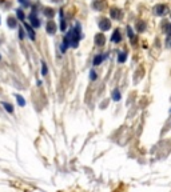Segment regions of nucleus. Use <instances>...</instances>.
I'll return each instance as SVG.
<instances>
[{
  "instance_id": "f257e3e1",
  "label": "nucleus",
  "mask_w": 171,
  "mask_h": 192,
  "mask_svg": "<svg viewBox=\"0 0 171 192\" xmlns=\"http://www.w3.org/2000/svg\"><path fill=\"white\" fill-rule=\"evenodd\" d=\"M79 40H80V31H79V27L76 28H72L68 33L66 35L63 40V44H61V52L67 49V48L71 45V47H77L79 44Z\"/></svg>"
},
{
  "instance_id": "f03ea898",
  "label": "nucleus",
  "mask_w": 171,
  "mask_h": 192,
  "mask_svg": "<svg viewBox=\"0 0 171 192\" xmlns=\"http://www.w3.org/2000/svg\"><path fill=\"white\" fill-rule=\"evenodd\" d=\"M99 28L102 29V31H107V29L111 28V21L108 20V19H102L100 21H99Z\"/></svg>"
},
{
  "instance_id": "7ed1b4c3",
  "label": "nucleus",
  "mask_w": 171,
  "mask_h": 192,
  "mask_svg": "<svg viewBox=\"0 0 171 192\" xmlns=\"http://www.w3.org/2000/svg\"><path fill=\"white\" fill-rule=\"evenodd\" d=\"M154 9H155V13H156V15H159V16L164 15V13L167 12V7H166V5H163V4H158Z\"/></svg>"
},
{
  "instance_id": "20e7f679",
  "label": "nucleus",
  "mask_w": 171,
  "mask_h": 192,
  "mask_svg": "<svg viewBox=\"0 0 171 192\" xmlns=\"http://www.w3.org/2000/svg\"><path fill=\"white\" fill-rule=\"evenodd\" d=\"M95 43L99 45V47H102V45H104V43H106V37H104L103 33H98L95 36Z\"/></svg>"
},
{
  "instance_id": "39448f33",
  "label": "nucleus",
  "mask_w": 171,
  "mask_h": 192,
  "mask_svg": "<svg viewBox=\"0 0 171 192\" xmlns=\"http://www.w3.org/2000/svg\"><path fill=\"white\" fill-rule=\"evenodd\" d=\"M29 20H31V24H32L34 27H39V25H40V21H39V19L36 17L35 12H32L31 15H29Z\"/></svg>"
},
{
  "instance_id": "423d86ee",
  "label": "nucleus",
  "mask_w": 171,
  "mask_h": 192,
  "mask_svg": "<svg viewBox=\"0 0 171 192\" xmlns=\"http://www.w3.org/2000/svg\"><path fill=\"white\" fill-rule=\"evenodd\" d=\"M55 31H56L55 23H53V21H48V23H47V32L52 35V33H55Z\"/></svg>"
},
{
  "instance_id": "0eeeda50",
  "label": "nucleus",
  "mask_w": 171,
  "mask_h": 192,
  "mask_svg": "<svg viewBox=\"0 0 171 192\" xmlns=\"http://www.w3.org/2000/svg\"><path fill=\"white\" fill-rule=\"evenodd\" d=\"M110 12H111V16H112L114 19H120V17H122V11H120V9L112 8V9L110 11Z\"/></svg>"
},
{
  "instance_id": "6e6552de",
  "label": "nucleus",
  "mask_w": 171,
  "mask_h": 192,
  "mask_svg": "<svg viewBox=\"0 0 171 192\" xmlns=\"http://www.w3.org/2000/svg\"><path fill=\"white\" fill-rule=\"evenodd\" d=\"M120 39H122V36H120V32H119V29H115V32L112 33V37H111V40L114 43H118V41H120Z\"/></svg>"
},
{
  "instance_id": "1a4fd4ad",
  "label": "nucleus",
  "mask_w": 171,
  "mask_h": 192,
  "mask_svg": "<svg viewBox=\"0 0 171 192\" xmlns=\"http://www.w3.org/2000/svg\"><path fill=\"white\" fill-rule=\"evenodd\" d=\"M106 57H107L106 53H104V55H98V56H95V59H94V65H98V64H100Z\"/></svg>"
},
{
  "instance_id": "9d476101",
  "label": "nucleus",
  "mask_w": 171,
  "mask_h": 192,
  "mask_svg": "<svg viewBox=\"0 0 171 192\" xmlns=\"http://www.w3.org/2000/svg\"><path fill=\"white\" fill-rule=\"evenodd\" d=\"M24 27H26L27 32H28V36L31 37L32 40H34V39H35V32H34V29H32L31 27H29V25H28V24H27V23H24Z\"/></svg>"
},
{
  "instance_id": "9b49d317",
  "label": "nucleus",
  "mask_w": 171,
  "mask_h": 192,
  "mask_svg": "<svg viewBox=\"0 0 171 192\" xmlns=\"http://www.w3.org/2000/svg\"><path fill=\"white\" fill-rule=\"evenodd\" d=\"M126 59H127V53H126V52H120L119 57H118V61H119V63H124Z\"/></svg>"
},
{
  "instance_id": "f8f14e48",
  "label": "nucleus",
  "mask_w": 171,
  "mask_h": 192,
  "mask_svg": "<svg viewBox=\"0 0 171 192\" xmlns=\"http://www.w3.org/2000/svg\"><path fill=\"white\" fill-rule=\"evenodd\" d=\"M112 99H114L115 101L120 100V92L118 89H114V92H112Z\"/></svg>"
},
{
  "instance_id": "ddd939ff",
  "label": "nucleus",
  "mask_w": 171,
  "mask_h": 192,
  "mask_svg": "<svg viewBox=\"0 0 171 192\" xmlns=\"http://www.w3.org/2000/svg\"><path fill=\"white\" fill-rule=\"evenodd\" d=\"M8 25H10L11 28H15V27H16V20H15V17H10V19H8Z\"/></svg>"
},
{
  "instance_id": "4468645a",
  "label": "nucleus",
  "mask_w": 171,
  "mask_h": 192,
  "mask_svg": "<svg viewBox=\"0 0 171 192\" xmlns=\"http://www.w3.org/2000/svg\"><path fill=\"white\" fill-rule=\"evenodd\" d=\"M164 32L167 35H171V23H166L164 24Z\"/></svg>"
},
{
  "instance_id": "2eb2a0df",
  "label": "nucleus",
  "mask_w": 171,
  "mask_h": 192,
  "mask_svg": "<svg viewBox=\"0 0 171 192\" xmlns=\"http://www.w3.org/2000/svg\"><path fill=\"white\" fill-rule=\"evenodd\" d=\"M16 99H18V103H19V105H21V107H23L24 104H26V101H24V99L21 97L20 95H16Z\"/></svg>"
},
{
  "instance_id": "dca6fc26",
  "label": "nucleus",
  "mask_w": 171,
  "mask_h": 192,
  "mask_svg": "<svg viewBox=\"0 0 171 192\" xmlns=\"http://www.w3.org/2000/svg\"><path fill=\"white\" fill-rule=\"evenodd\" d=\"M3 105H4V108L7 109L8 112H13V107L11 105V104H8V103H4V104H3Z\"/></svg>"
},
{
  "instance_id": "f3484780",
  "label": "nucleus",
  "mask_w": 171,
  "mask_h": 192,
  "mask_svg": "<svg viewBox=\"0 0 171 192\" xmlns=\"http://www.w3.org/2000/svg\"><path fill=\"white\" fill-rule=\"evenodd\" d=\"M44 13L48 16V17H52V16H53V11L51 9V8H47V9L44 11Z\"/></svg>"
},
{
  "instance_id": "a211bd4d",
  "label": "nucleus",
  "mask_w": 171,
  "mask_h": 192,
  "mask_svg": "<svg viewBox=\"0 0 171 192\" xmlns=\"http://www.w3.org/2000/svg\"><path fill=\"white\" fill-rule=\"evenodd\" d=\"M47 65H45V63H42V73H43V76H45L47 75Z\"/></svg>"
},
{
  "instance_id": "6ab92c4d",
  "label": "nucleus",
  "mask_w": 171,
  "mask_h": 192,
  "mask_svg": "<svg viewBox=\"0 0 171 192\" xmlns=\"http://www.w3.org/2000/svg\"><path fill=\"white\" fill-rule=\"evenodd\" d=\"M136 28H138V31H143V29L146 28V24L144 23H138L136 24Z\"/></svg>"
},
{
  "instance_id": "aec40b11",
  "label": "nucleus",
  "mask_w": 171,
  "mask_h": 192,
  "mask_svg": "<svg viewBox=\"0 0 171 192\" xmlns=\"http://www.w3.org/2000/svg\"><path fill=\"white\" fill-rule=\"evenodd\" d=\"M60 16H61V25H60V29L61 31H64L66 29V23H64V20H63V15L60 13Z\"/></svg>"
},
{
  "instance_id": "412c9836",
  "label": "nucleus",
  "mask_w": 171,
  "mask_h": 192,
  "mask_svg": "<svg viewBox=\"0 0 171 192\" xmlns=\"http://www.w3.org/2000/svg\"><path fill=\"white\" fill-rule=\"evenodd\" d=\"M18 17H19V19H21V20H23V19H24V13L21 12L20 9H18Z\"/></svg>"
},
{
  "instance_id": "4be33fe9",
  "label": "nucleus",
  "mask_w": 171,
  "mask_h": 192,
  "mask_svg": "<svg viewBox=\"0 0 171 192\" xmlns=\"http://www.w3.org/2000/svg\"><path fill=\"white\" fill-rule=\"evenodd\" d=\"M127 33H128V36H130V37H134L132 31H131V28H130V27H127Z\"/></svg>"
},
{
  "instance_id": "5701e85b",
  "label": "nucleus",
  "mask_w": 171,
  "mask_h": 192,
  "mask_svg": "<svg viewBox=\"0 0 171 192\" xmlns=\"http://www.w3.org/2000/svg\"><path fill=\"white\" fill-rule=\"evenodd\" d=\"M91 79H92V80L96 79V75H95V72H94V71H91Z\"/></svg>"
},
{
  "instance_id": "b1692460",
  "label": "nucleus",
  "mask_w": 171,
  "mask_h": 192,
  "mask_svg": "<svg viewBox=\"0 0 171 192\" xmlns=\"http://www.w3.org/2000/svg\"><path fill=\"white\" fill-rule=\"evenodd\" d=\"M0 59H1V57H0Z\"/></svg>"
}]
</instances>
